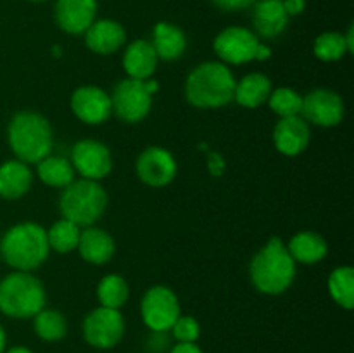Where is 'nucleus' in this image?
<instances>
[{"instance_id":"nucleus-1","label":"nucleus","mask_w":354,"mask_h":353,"mask_svg":"<svg viewBox=\"0 0 354 353\" xmlns=\"http://www.w3.org/2000/svg\"><path fill=\"white\" fill-rule=\"evenodd\" d=\"M234 73L223 62L209 61L196 66L185 80V97L194 107L216 109L234 100Z\"/></svg>"},{"instance_id":"nucleus-2","label":"nucleus","mask_w":354,"mask_h":353,"mask_svg":"<svg viewBox=\"0 0 354 353\" xmlns=\"http://www.w3.org/2000/svg\"><path fill=\"white\" fill-rule=\"evenodd\" d=\"M251 280L259 293L282 294L296 279V262L280 237H272L252 256Z\"/></svg>"},{"instance_id":"nucleus-3","label":"nucleus","mask_w":354,"mask_h":353,"mask_svg":"<svg viewBox=\"0 0 354 353\" xmlns=\"http://www.w3.org/2000/svg\"><path fill=\"white\" fill-rule=\"evenodd\" d=\"M7 141L19 161L37 165L50 154L54 135L47 118L35 111H21L10 120Z\"/></svg>"},{"instance_id":"nucleus-4","label":"nucleus","mask_w":354,"mask_h":353,"mask_svg":"<svg viewBox=\"0 0 354 353\" xmlns=\"http://www.w3.org/2000/svg\"><path fill=\"white\" fill-rule=\"evenodd\" d=\"M50 246L47 230L33 221L10 227L0 241V253L7 265L21 272H31L47 260Z\"/></svg>"},{"instance_id":"nucleus-5","label":"nucleus","mask_w":354,"mask_h":353,"mask_svg":"<svg viewBox=\"0 0 354 353\" xmlns=\"http://www.w3.org/2000/svg\"><path fill=\"white\" fill-rule=\"evenodd\" d=\"M107 208V192L99 182L88 179L73 180L62 189L59 197V210L62 218L78 227L95 224Z\"/></svg>"},{"instance_id":"nucleus-6","label":"nucleus","mask_w":354,"mask_h":353,"mask_svg":"<svg viewBox=\"0 0 354 353\" xmlns=\"http://www.w3.org/2000/svg\"><path fill=\"white\" fill-rule=\"evenodd\" d=\"M45 308V289L30 272L9 273L0 280V311L12 318H33Z\"/></svg>"},{"instance_id":"nucleus-7","label":"nucleus","mask_w":354,"mask_h":353,"mask_svg":"<svg viewBox=\"0 0 354 353\" xmlns=\"http://www.w3.org/2000/svg\"><path fill=\"white\" fill-rule=\"evenodd\" d=\"M140 314L152 332H168L182 315L178 296L166 286H152L142 298Z\"/></svg>"},{"instance_id":"nucleus-8","label":"nucleus","mask_w":354,"mask_h":353,"mask_svg":"<svg viewBox=\"0 0 354 353\" xmlns=\"http://www.w3.org/2000/svg\"><path fill=\"white\" fill-rule=\"evenodd\" d=\"M124 318L120 310L99 307L83 320V338L97 350H111L123 339Z\"/></svg>"},{"instance_id":"nucleus-9","label":"nucleus","mask_w":354,"mask_h":353,"mask_svg":"<svg viewBox=\"0 0 354 353\" xmlns=\"http://www.w3.org/2000/svg\"><path fill=\"white\" fill-rule=\"evenodd\" d=\"M113 113L124 123H138L149 114L152 107V96L142 80L127 78L118 83L111 96Z\"/></svg>"},{"instance_id":"nucleus-10","label":"nucleus","mask_w":354,"mask_h":353,"mask_svg":"<svg viewBox=\"0 0 354 353\" xmlns=\"http://www.w3.org/2000/svg\"><path fill=\"white\" fill-rule=\"evenodd\" d=\"M71 165L83 179L99 182L113 170V156L106 144L85 138L73 145Z\"/></svg>"},{"instance_id":"nucleus-11","label":"nucleus","mask_w":354,"mask_h":353,"mask_svg":"<svg viewBox=\"0 0 354 353\" xmlns=\"http://www.w3.org/2000/svg\"><path fill=\"white\" fill-rule=\"evenodd\" d=\"M301 118L318 127H335L344 118V100L328 89H315L303 97Z\"/></svg>"},{"instance_id":"nucleus-12","label":"nucleus","mask_w":354,"mask_h":353,"mask_svg":"<svg viewBox=\"0 0 354 353\" xmlns=\"http://www.w3.org/2000/svg\"><path fill=\"white\" fill-rule=\"evenodd\" d=\"M259 45V38L254 31L241 26L225 28L214 38V52L218 57L228 64H244L254 61L256 48Z\"/></svg>"},{"instance_id":"nucleus-13","label":"nucleus","mask_w":354,"mask_h":353,"mask_svg":"<svg viewBox=\"0 0 354 353\" xmlns=\"http://www.w3.org/2000/svg\"><path fill=\"white\" fill-rule=\"evenodd\" d=\"M176 159L168 149L152 145L142 151L137 159V175L151 187H165L176 176Z\"/></svg>"},{"instance_id":"nucleus-14","label":"nucleus","mask_w":354,"mask_h":353,"mask_svg":"<svg viewBox=\"0 0 354 353\" xmlns=\"http://www.w3.org/2000/svg\"><path fill=\"white\" fill-rule=\"evenodd\" d=\"M71 111L86 125H100L111 116V97L95 85L80 87L71 96Z\"/></svg>"},{"instance_id":"nucleus-15","label":"nucleus","mask_w":354,"mask_h":353,"mask_svg":"<svg viewBox=\"0 0 354 353\" xmlns=\"http://www.w3.org/2000/svg\"><path fill=\"white\" fill-rule=\"evenodd\" d=\"M97 0H57L55 21L69 35L85 33L95 21Z\"/></svg>"},{"instance_id":"nucleus-16","label":"nucleus","mask_w":354,"mask_h":353,"mask_svg":"<svg viewBox=\"0 0 354 353\" xmlns=\"http://www.w3.org/2000/svg\"><path fill=\"white\" fill-rule=\"evenodd\" d=\"M311 138L310 125L304 118H280L273 130V144L286 156H297L308 147Z\"/></svg>"},{"instance_id":"nucleus-17","label":"nucleus","mask_w":354,"mask_h":353,"mask_svg":"<svg viewBox=\"0 0 354 353\" xmlns=\"http://www.w3.org/2000/svg\"><path fill=\"white\" fill-rule=\"evenodd\" d=\"M127 42V31L118 21L100 19L93 21L85 31V44L92 52L99 55H111L120 51Z\"/></svg>"},{"instance_id":"nucleus-18","label":"nucleus","mask_w":354,"mask_h":353,"mask_svg":"<svg viewBox=\"0 0 354 353\" xmlns=\"http://www.w3.org/2000/svg\"><path fill=\"white\" fill-rule=\"evenodd\" d=\"M252 24L256 35L263 38H277L286 31L289 16L283 9L282 0H259L252 9Z\"/></svg>"},{"instance_id":"nucleus-19","label":"nucleus","mask_w":354,"mask_h":353,"mask_svg":"<svg viewBox=\"0 0 354 353\" xmlns=\"http://www.w3.org/2000/svg\"><path fill=\"white\" fill-rule=\"evenodd\" d=\"M158 54L151 42L147 40H135L127 47L123 55V68L127 71L128 78L133 80H145L154 75L158 68Z\"/></svg>"},{"instance_id":"nucleus-20","label":"nucleus","mask_w":354,"mask_h":353,"mask_svg":"<svg viewBox=\"0 0 354 353\" xmlns=\"http://www.w3.org/2000/svg\"><path fill=\"white\" fill-rule=\"evenodd\" d=\"M85 262L92 265H104L114 256V239L109 232L97 227H86L82 230L76 248Z\"/></svg>"},{"instance_id":"nucleus-21","label":"nucleus","mask_w":354,"mask_h":353,"mask_svg":"<svg viewBox=\"0 0 354 353\" xmlns=\"http://www.w3.org/2000/svg\"><path fill=\"white\" fill-rule=\"evenodd\" d=\"M33 183V173L26 163L10 159L0 166V197L3 199H19Z\"/></svg>"},{"instance_id":"nucleus-22","label":"nucleus","mask_w":354,"mask_h":353,"mask_svg":"<svg viewBox=\"0 0 354 353\" xmlns=\"http://www.w3.org/2000/svg\"><path fill=\"white\" fill-rule=\"evenodd\" d=\"M152 47L158 59L162 61H175L182 57L187 48V37L178 26L171 23H158L152 30Z\"/></svg>"},{"instance_id":"nucleus-23","label":"nucleus","mask_w":354,"mask_h":353,"mask_svg":"<svg viewBox=\"0 0 354 353\" xmlns=\"http://www.w3.org/2000/svg\"><path fill=\"white\" fill-rule=\"evenodd\" d=\"M290 256L296 263L303 265H313V263L322 262L328 253V244L320 234L311 230L299 232L294 235L287 244Z\"/></svg>"},{"instance_id":"nucleus-24","label":"nucleus","mask_w":354,"mask_h":353,"mask_svg":"<svg viewBox=\"0 0 354 353\" xmlns=\"http://www.w3.org/2000/svg\"><path fill=\"white\" fill-rule=\"evenodd\" d=\"M270 93H272V80L263 73H251L245 75L241 82H235L234 99L249 109H254L266 102Z\"/></svg>"},{"instance_id":"nucleus-25","label":"nucleus","mask_w":354,"mask_h":353,"mask_svg":"<svg viewBox=\"0 0 354 353\" xmlns=\"http://www.w3.org/2000/svg\"><path fill=\"white\" fill-rule=\"evenodd\" d=\"M38 176L41 182L48 187H57V189H64L66 185L75 180V168H73L71 161L61 156H50L41 159L37 163Z\"/></svg>"},{"instance_id":"nucleus-26","label":"nucleus","mask_w":354,"mask_h":353,"mask_svg":"<svg viewBox=\"0 0 354 353\" xmlns=\"http://www.w3.org/2000/svg\"><path fill=\"white\" fill-rule=\"evenodd\" d=\"M33 329L37 336L44 341H61L68 332V322L64 315L52 308H41L33 317Z\"/></svg>"},{"instance_id":"nucleus-27","label":"nucleus","mask_w":354,"mask_h":353,"mask_svg":"<svg viewBox=\"0 0 354 353\" xmlns=\"http://www.w3.org/2000/svg\"><path fill=\"white\" fill-rule=\"evenodd\" d=\"M328 291L339 307L351 310L354 307V270L351 266H337L330 273Z\"/></svg>"},{"instance_id":"nucleus-28","label":"nucleus","mask_w":354,"mask_h":353,"mask_svg":"<svg viewBox=\"0 0 354 353\" xmlns=\"http://www.w3.org/2000/svg\"><path fill=\"white\" fill-rule=\"evenodd\" d=\"M128 294H130V289H128L127 280L116 273L102 277L97 286V298L100 301V307L120 310L127 303Z\"/></svg>"},{"instance_id":"nucleus-29","label":"nucleus","mask_w":354,"mask_h":353,"mask_svg":"<svg viewBox=\"0 0 354 353\" xmlns=\"http://www.w3.org/2000/svg\"><path fill=\"white\" fill-rule=\"evenodd\" d=\"M80 234H82V230H80L78 225L62 218L47 230L48 246L57 253H71L73 249L78 248Z\"/></svg>"},{"instance_id":"nucleus-30","label":"nucleus","mask_w":354,"mask_h":353,"mask_svg":"<svg viewBox=\"0 0 354 353\" xmlns=\"http://www.w3.org/2000/svg\"><path fill=\"white\" fill-rule=\"evenodd\" d=\"M268 106L280 118L299 116L301 106H303V97L294 89L280 87V89L272 90V93L268 97Z\"/></svg>"},{"instance_id":"nucleus-31","label":"nucleus","mask_w":354,"mask_h":353,"mask_svg":"<svg viewBox=\"0 0 354 353\" xmlns=\"http://www.w3.org/2000/svg\"><path fill=\"white\" fill-rule=\"evenodd\" d=\"M313 52L320 61H339V59L344 57V54L348 52L344 35L335 33V31H325V33H322L320 37L315 40Z\"/></svg>"},{"instance_id":"nucleus-32","label":"nucleus","mask_w":354,"mask_h":353,"mask_svg":"<svg viewBox=\"0 0 354 353\" xmlns=\"http://www.w3.org/2000/svg\"><path fill=\"white\" fill-rule=\"evenodd\" d=\"M169 331L178 343H196L201 336V325L190 315H180Z\"/></svg>"},{"instance_id":"nucleus-33","label":"nucleus","mask_w":354,"mask_h":353,"mask_svg":"<svg viewBox=\"0 0 354 353\" xmlns=\"http://www.w3.org/2000/svg\"><path fill=\"white\" fill-rule=\"evenodd\" d=\"M218 9L227 10V12H235V10H244L254 6L256 0H211Z\"/></svg>"},{"instance_id":"nucleus-34","label":"nucleus","mask_w":354,"mask_h":353,"mask_svg":"<svg viewBox=\"0 0 354 353\" xmlns=\"http://www.w3.org/2000/svg\"><path fill=\"white\" fill-rule=\"evenodd\" d=\"M207 168L213 176H221L225 172V159L218 152H209L207 154Z\"/></svg>"},{"instance_id":"nucleus-35","label":"nucleus","mask_w":354,"mask_h":353,"mask_svg":"<svg viewBox=\"0 0 354 353\" xmlns=\"http://www.w3.org/2000/svg\"><path fill=\"white\" fill-rule=\"evenodd\" d=\"M283 9H286L287 16H297L304 10L306 7V0H282Z\"/></svg>"},{"instance_id":"nucleus-36","label":"nucleus","mask_w":354,"mask_h":353,"mask_svg":"<svg viewBox=\"0 0 354 353\" xmlns=\"http://www.w3.org/2000/svg\"><path fill=\"white\" fill-rule=\"evenodd\" d=\"M169 353H203V350L196 343H176Z\"/></svg>"},{"instance_id":"nucleus-37","label":"nucleus","mask_w":354,"mask_h":353,"mask_svg":"<svg viewBox=\"0 0 354 353\" xmlns=\"http://www.w3.org/2000/svg\"><path fill=\"white\" fill-rule=\"evenodd\" d=\"M270 55H272V48H270L268 45L259 42L258 48H256V55H254L256 61H266V59H270Z\"/></svg>"},{"instance_id":"nucleus-38","label":"nucleus","mask_w":354,"mask_h":353,"mask_svg":"<svg viewBox=\"0 0 354 353\" xmlns=\"http://www.w3.org/2000/svg\"><path fill=\"white\" fill-rule=\"evenodd\" d=\"M144 85H145V89H147V92L151 93V96H154V93L159 90V83L156 82V80H151V78L145 80Z\"/></svg>"},{"instance_id":"nucleus-39","label":"nucleus","mask_w":354,"mask_h":353,"mask_svg":"<svg viewBox=\"0 0 354 353\" xmlns=\"http://www.w3.org/2000/svg\"><path fill=\"white\" fill-rule=\"evenodd\" d=\"M346 38V45H348V52H353L354 51V28L349 26L348 30V35H344Z\"/></svg>"},{"instance_id":"nucleus-40","label":"nucleus","mask_w":354,"mask_h":353,"mask_svg":"<svg viewBox=\"0 0 354 353\" xmlns=\"http://www.w3.org/2000/svg\"><path fill=\"white\" fill-rule=\"evenodd\" d=\"M7 353H33L30 348L26 346H14V348L7 350Z\"/></svg>"},{"instance_id":"nucleus-41","label":"nucleus","mask_w":354,"mask_h":353,"mask_svg":"<svg viewBox=\"0 0 354 353\" xmlns=\"http://www.w3.org/2000/svg\"><path fill=\"white\" fill-rule=\"evenodd\" d=\"M6 343H7L6 331H3V327L0 325V353H3V350H6Z\"/></svg>"},{"instance_id":"nucleus-42","label":"nucleus","mask_w":354,"mask_h":353,"mask_svg":"<svg viewBox=\"0 0 354 353\" xmlns=\"http://www.w3.org/2000/svg\"><path fill=\"white\" fill-rule=\"evenodd\" d=\"M54 55L55 57H59V55H61V47H59V45H55L54 47Z\"/></svg>"},{"instance_id":"nucleus-43","label":"nucleus","mask_w":354,"mask_h":353,"mask_svg":"<svg viewBox=\"0 0 354 353\" xmlns=\"http://www.w3.org/2000/svg\"><path fill=\"white\" fill-rule=\"evenodd\" d=\"M30 2H44V0H30Z\"/></svg>"}]
</instances>
